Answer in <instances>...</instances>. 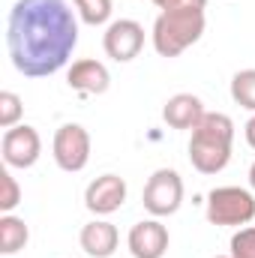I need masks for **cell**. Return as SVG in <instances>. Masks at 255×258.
I'll list each match as a JSON object with an SVG mask.
<instances>
[{
	"mask_svg": "<svg viewBox=\"0 0 255 258\" xmlns=\"http://www.w3.org/2000/svg\"><path fill=\"white\" fill-rule=\"evenodd\" d=\"M78 45V18L66 0H15L6 21L12 66L27 78L60 72Z\"/></svg>",
	"mask_w": 255,
	"mask_h": 258,
	"instance_id": "cell-1",
	"label": "cell"
},
{
	"mask_svg": "<svg viewBox=\"0 0 255 258\" xmlns=\"http://www.w3.org/2000/svg\"><path fill=\"white\" fill-rule=\"evenodd\" d=\"M231 144H234V120L222 111H207L189 138L192 168L201 174H219L231 162Z\"/></svg>",
	"mask_w": 255,
	"mask_h": 258,
	"instance_id": "cell-2",
	"label": "cell"
},
{
	"mask_svg": "<svg viewBox=\"0 0 255 258\" xmlns=\"http://www.w3.org/2000/svg\"><path fill=\"white\" fill-rule=\"evenodd\" d=\"M204 9H174L159 12L153 21V48L159 57H180L189 45L204 36Z\"/></svg>",
	"mask_w": 255,
	"mask_h": 258,
	"instance_id": "cell-3",
	"label": "cell"
},
{
	"mask_svg": "<svg viewBox=\"0 0 255 258\" xmlns=\"http://www.w3.org/2000/svg\"><path fill=\"white\" fill-rule=\"evenodd\" d=\"M207 222L240 228L255 219V195L243 186H216L207 195Z\"/></svg>",
	"mask_w": 255,
	"mask_h": 258,
	"instance_id": "cell-4",
	"label": "cell"
},
{
	"mask_svg": "<svg viewBox=\"0 0 255 258\" xmlns=\"http://www.w3.org/2000/svg\"><path fill=\"white\" fill-rule=\"evenodd\" d=\"M141 204L150 216L162 219V216H171L180 210L183 204V177L174 171V168H156L147 183H144V192H141Z\"/></svg>",
	"mask_w": 255,
	"mask_h": 258,
	"instance_id": "cell-5",
	"label": "cell"
},
{
	"mask_svg": "<svg viewBox=\"0 0 255 258\" xmlns=\"http://www.w3.org/2000/svg\"><path fill=\"white\" fill-rule=\"evenodd\" d=\"M51 156L60 171H69V174L84 171V165L90 162V132L81 123H63L54 132Z\"/></svg>",
	"mask_w": 255,
	"mask_h": 258,
	"instance_id": "cell-6",
	"label": "cell"
},
{
	"mask_svg": "<svg viewBox=\"0 0 255 258\" xmlns=\"http://www.w3.org/2000/svg\"><path fill=\"white\" fill-rule=\"evenodd\" d=\"M0 153H3L6 168H30V165H36V159L42 153V138L33 126L18 123L3 132Z\"/></svg>",
	"mask_w": 255,
	"mask_h": 258,
	"instance_id": "cell-7",
	"label": "cell"
},
{
	"mask_svg": "<svg viewBox=\"0 0 255 258\" xmlns=\"http://www.w3.org/2000/svg\"><path fill=\"white\" fill-rule=\"evenodd\" d=\"M102 48L111 60L117 63H129L141 54L144 48V27L132 18H117L105 27L102 33Z\"/></svg>",
	"mask_w": 255,
	"mask_h": 258,
	"instance_id": "cell-8",
	"label": "cell"
},
{
	"mask_svg": "<svg viewBox=\"0 0 255 258\" xmlns=\"http://www.w3.org/2000/svg\"><path fill=\"white\" fill-rule=\"evenodd\" d=\"M126 201V180L117 174H99L84 189V207L96 216H111Z\"/></svg>",
	"mask_w": 255,
	"mask_h": 258,
	"instance_id": "cell-9",
	"label": "cell"
},
{
	"mask_svg": "<svg viewBox=\"0 0 255 258\" xmlns=\"http://www.w3.org/2000/svg\"><path fill=\"white\" fill-rule=\"evenodd\" d=\"M168 228L153 216V219H141L129 228V237H126V246L132 258H162L168 252Z\"/></svg>",
	"mask_w": 255,
	"mask_h": 258,
	"instance_id": "cell-10",
	"label": "cell"
},
{
	"mask_svg": "<svg viewBox=\"0 0 255 258\" xmlns=\"http://www.w3.org/2000/svg\"><path fill=\"white\" fill-rule=\"evenodd\" d=\"M66 81H69L72 90H78V93H84V96H99V93L108 90L111 75H108L105 63H99V60H93V57H84V60H75V63L69 66Z\"/></svg>",
	"mask_w": 255,
	"mask_h": 258,
	"instance_id": "cell-11",
	"label": "cell"
},
{
	"mask_svg": "<svg viewBox=\"0 0 255 258\" xmlns=\"http://www.w3.org/2000/svg\"><path fill=\"white\" fill-rule=\"evenodd\" d=\"M78 243H81V249L90 258H111L117 252L120 234H117V228H114L108 219H93V222H87V225L81 228Z\"/></svg>",
	"mask_w": 255,
	"mask_h": 258,
	"instance_id": "cell-12",
	"label": "cell"
},
{
	"mask_svg": "<svg viewBox=\"0 0 255 258\" xmlns=\"http://www.w3.org/2000/svg\"><path fill=\"white\" fill-rule=\"evenodd\" d=\"M204 102L195 96V93H174L165 108H162V120L171 129H195L201 120H204Z\"/></svg>",
	"mask_w": 255,
	"mask_h": 258,
	"instance_id": "cell-13",
	"label": "cell"
},
{
	"mask_svg": "<svg viewBox=\"0 0 255 258\" xmlns=\"http://www.w3.org/2000/svg\"><path fill=\"white\" fill-rule=\"evenodd\" d=\"M27 240H30V231H27L24 219H18L12 213H3L0 216V252L6 258L15 255L27 246Z\"/></svg>",
	"mask_w": 255,
	"mask_h": 258,
	"instance_id": "cell-14",
	"label": "cell"
},
{
	"mask_svg": "<svg viewBox=\"0 0 255 258\" xmlns=\"http://www.w3.org/2000/svg\"><path fill=\"white\" fill-rule=\"evenodd\" d=\"M231 99L255 114V69H240L231 78Z\"/></svg>",
	"mask_w": 255,
	"mask_h": 258,
	"instance_id": "cell-15",
	"label": "cell"
},
{
	"mask_svg": "<svg viewBox=\"0 0 255 258\" xmlns=\"http://www.w3.org/2000/svg\"><path fill=\"white\" fill-rule=\"evenodd\" d=\"M72 3H75L78 18L90 27H99L111 18V0H72Z\"/></svg>",
	"mask_w": 255,
	"mask_h": 258,
	"instance_id": "cell-16",
	"label": "cell"
},
{
	"mask_svg": "<svg viewBox=\"0 0 255 258\" xmlns=\"http://www.w3.org/2000/svg\"><path fill=\"white\" fill-rule=\"evenodd\" d=\"M21 111H24L21 96H18V93H12V90H3V93H0V126H3V129L18 126Z\"/></svg>",
	"mask_w": 255,
	"mask_h": 258,
	"instance_id": "cell-17",
	"label": "cell"
},
{
	"mask_svg": "<svg viewBox=\"0 0 255 258\" xmlns=\"http://www.w3.org/2000/svg\"><path fill=\"white\" fill-rule=\"evenodd\" d=\"M0 186H3V195H0V210H3V213H12V210L21 204V186H18V180L12 177V171H9V168H3V171H0Z\"/></svg>",
	"mask_w": 255,
	"mask_h": 258,
	"instance_id": "cell-18",
	"label": "cell"
},
{
	"mask_svg": "<svg viewBox=\"0 0 255 258\" xmlns=\"http://www.w3.org/2000/svg\"><path fill=\"white\" fill-rule=\"evenodd\" d=\"M231 258H255V225L237 228L231 237Z\"/></svg>",
	"mask_w": 255,
	"mask_h": 258,
	"instance_id": "cell-19",
	"label": "cell"
},
{
	"mask_svg": "<svg viewBox=\"0 0 255 258\" xmlns=\"http://www.w3.org/2000/svg\"><path fill=\"white\" fill-rule=\"evenodd\" d=\"M156 9L162 12H174V9H204L207 0H153Z\"/></svg>",
	"mask_w": 255,
	"mask_h": 258,
	"instance_id": "cell-20",
	"label": "cell"
},
{
	"mask_svg": "<svg viewBox=\"0 0 255 258\" xmlns=\"http://www.w3.org/2000/svg\"><path fill=\"white\" fill-rule=\"evenodd\" d=\"M243 132H246V144H249V147L255 150V114L249 117V120H246V126H243Z\"/></svg>",
	"mask_w": 255,
	"mask_h": 258,
	"instance_id": "cell-21",
	"label": "cell"
},
{
	"mask_svg": "<svg viewBox=\"0 0 255 258\" xmlns=\"http://www.w3.org/2000/svg\"><path fill=\"white\" fill-rule=\"evenodd\" d=\"M249 186H252V189H255V162H252V165H249Z\"/></svg>",
	"mask_w": 255,
	"mask_h": 258,
	"instance_id": "cell-22",
	"label": "cell"
},
{
	"mask_svg": "<svg viewBox=\"0 0 255 258\" xmlns=\"http://www.w3.org/2000/svg\"><path fill=\"white\" fill-rule=\"evenodd\" d=\"M216 258H231V255H216Z\"/></svg>",
	"mask_w": 255,
	"mask_h": 258,
	"instance_id": "cell-23",
	"label": "cell"
}]
</instances>
